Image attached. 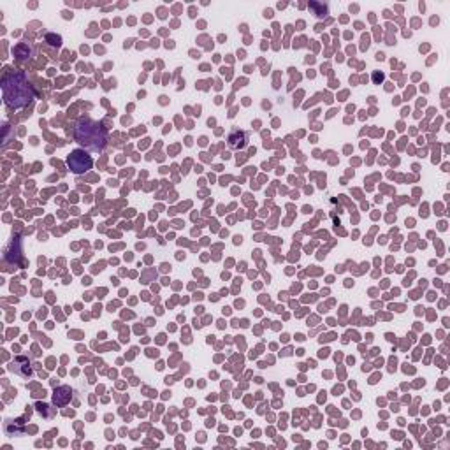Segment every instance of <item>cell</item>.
Listing matches in <instances>:
<instances>
[{
  "instance_id": "1",
  "label": "cell",
  "mask_w": 450,
  "mask_h": 450,
  "mask_svg": "<svg viewBox=\"0 0 450 450\" xmlns=\"http://www.w3.org/2000/svg\"><path fill=\"white\" fill-rule=\"evenodd\" d=\"M2 94L4 102L13 109L25 108L34 99V90L22 71H11L2 78Z\"/></svg>"
},
{
  "instance_id": "2",
  "label": "cell",
  "mask_w": 450,
  "mask_h": 450,
  "mask_svg": "<svg viewBox=\"0 0 450 450\" xmlns=\"http://www.w3.org/2000/svg\"><path fill=\"white\" fill-rule=\"evenodd\" d=\"M74 139L88 152H102L108 144V130L92 118H80L74 127Z\"/></svg>"
},
{
  "instance_id": "3",
  "label": "cell",
  "mask_w": 450,
  "mask_h": 450,
  "mask_svg": "<svg viewBox=\"0 0 450 450\" xmlns=\"http://www.w3.org/2000/svg\"><path fill=\"white\" fill-rule=\"evenodd\" d=\"M67 166L74 174H85L92 169L94 160H92V157L88 155L85 150H74V152L69 155Z\"/></svg>"
},
{
  "instance_id": "4",
  "label": "cell",
  "mask_w": 450,
  "mask_h": 450,
  "mask_svg": "<svg viewBox=\"0 0 450 450\" xmlns=\"http://www.w3.org/2000/svg\"><path fill=\"white\" fill-rule=\"evenodd\" d=\"M11 371L22 374V376H30L32 374V367H30L29 359H25V357H16L11 362Z\"/></svg>"
},
{
  "instance_id": "5",
  "label": "cell",
  "mask_w": 450,
  "mask_h": 450,
  "mask_svg": "<svg viewBox=\"0 0 450 450\" xmlns=\"http://www.w3.org/2000/svg\"><path fill=\"white\" fill-rule=\"evenodd\" d=\"M71 396H72V390L69 389V387H58L53 394V401H55V404H58V406H65V404L71 401Z\"/></svg>"
},
{
  "instance_id": "6",
  "label": "cell",
  "mask_w": 450,
  "mask_h": 450,
  "mask_svg": "<svg viewBox=\"0 0 450 450\" xmlns=\"http://www.w3.org/2000/svg\"><path fill=\"white\" fill-rule=\"evenodd\" d=\"M246 144V134L241 132V130H234V132L229 136V146L234 148V150H239Z\"/></svg>"
},
{
  "instance_id": "7",
  "label": "cell",
  "mask_w": 450,
  "mask_h": 450,
  "mask_svg": "<svg viewBox=\"0 0 450 450\" xmlns=\"http://www.w3.org/2000/svg\"><path fill=\"white\" fill-rule=\"evenodd\" d=\"M46 43H50L51 46H60L62 44V37L55 36V34H48L46 36Z\"/></svg>"
}]
</instances>
